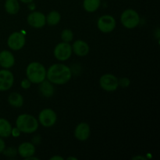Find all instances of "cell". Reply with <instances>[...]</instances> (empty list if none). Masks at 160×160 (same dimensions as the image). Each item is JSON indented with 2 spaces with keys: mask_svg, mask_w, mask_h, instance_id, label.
<instances>
[{
  "mask_svg": "<svg viewBox=\"0 0 160 160\" xmlns=\"http://www.w3.org/2000/svg\"><path fill=\"white\" fill-rule=\"evenodd\" d=\"M100 86L106 92H114L119 87L118 79L116 76L111 73H106L102 75L99 80Z\"/></svg>",
  "mask_w": 160,
  "mask_h": 160,
  "instance_id": "obj_5",
  "label": "cell"
},
{
  "mask_svg": "<svg viewBox=\"0 0 160 160\" xmlns=\"http://www.w3.org/2000/svg\"><path fill=\"white\" fill-rule=\"evenodd\" d=\"M72 46L67 42L59 43L54 48V56L58 60L66 61L71 56Z\"/></svg>",
  "mask_w": 160,
  "mask_h": 160,
  "instance_id": "obj_6",
  "label": "cell"
},
{
  "mask_svg": "<svg viewBox=\"0 0 160 160\" xmlns=\"http://www.w3.org/2000/svg\"><path fill=\"white\" fill-rule=\"evenodd\" d=\"M17 128L21 132L31 134L35 132L38 128V122L35 117L29 114H21L19 116L16 121Z\"/></svg>",
  "mask_w": 160,
  "mask_h": 160,
  "instance_id": "obj_3",
  "label": "cell"
},
{
  "mask_svg": "<svg viewBox=\"0 0 160 160\" xmlns=\"http://www.w3.org/2000/svg\"><path fill=\"white\" fill-rule=\"evenodd\" d=\"M39 90L41 93L46 98H50L54 94V87L49 81H43L40 83Z\"/></svg>",
  "mask_w": 160,
  "mask_h": 160,
  "instance_id": "obj_16",
  "label": "cell"
},
{
  "mask_svg": "<svg viewBox=\"0 0 160 160\" xmlns=\"http://www.w3.org/2000/svg\"><path fill=\"white\" fill-rule=\"evenodd\" d=\"M26 38L23 33L21 32H13L9 36L7 40V45L9 48L12 50H20L24 46Z\"/></svg>",
  "mask_w": 160,
  "mask_h": 160,
  "instance_id": "obj_9",
  "label": "cell"
},
{
  "mask_svg": "<svg viewBox=\"0 0 160 160\" xmlns=\"http://www.w3.org/2000/svg\"><path fill=\"white\" fill-rule=\"evenodd\" d=\"M116 20L110 15H103L98 18L97 26L99 31L103 33H110L115 29Z\"/></svg>",
  "mask_w": 160,
  "mask_h": 160,
  "instance_id": "obj_7",
  "label": "cell"
},
{
  "mask_svg": "<svg viewBox=\"0 0 160 160\" xmlns=\"http://www.w3.org/2000/svg\"><path fill=\"white\" fill-rule=\"evenodd\" d=\"M20 1H21L23 3H31L34 0H20Z\"/></svg>",
  "mask_w": 160,
  "mask_h": 160,
  "instance_id": "obj_30",
  "label": "cell"
},
{
  "mask_svg": "<svg viewBox=\"0 0 160 160\" xmlns=\"http://www.w3.org/2000/svg\"><path fill=\"white\" fill-rule=\"evenodd\" d=\"M133 159L134 160H137V159H143V160H146L147 159L145 157H144V156H134V158H133Z\"/></svg>",
  "mask_w": 160,
  "mask_h": 160,
  "instance_id": "obj_29",
  "label": "cell"
},
{
  "mask_svg": "<svg viewBox=\"0 0 160 160\" xmlns=\"http://www.w3.org/2000/svg\"><path fill=\"white\" fill-rule=\"evenodd\" d=\"M17 152L21 157L27 159L30 156H34L35 153V147L31 142H23L18 147Z\"/></svg>",
  "mask_w": 160,
  "mask_h": 160,
  "instance_id": "obj_14",
  "label": "cell"
},
{
  "mask_svg": "<svg viewBox=\"0 0 160 160\" xmlns=\"http://www.w3.org/2000/svg\"><path fill=\"white\" fill-rule=\"evenodd\" d=\"M14 78L12 73L8 70H0V91L4 92L12 88Z\"/></svg>",
  "mask_w": 160,
  "mask_h": 160,
  "instance_id": "obj_11",
  "label": "cell"
},
{
  "mask_svg": "<svg viewBox=\"0 0 160 160\" xmlns=\"http://www.w3.org/2000/svg\"><path fill=\"white\" fill-rule=\"evenodd\" d=\"M20 133L21 131L18 129L17 128H12V131H11V134H12L13 137H19L20 135Z\"/></svg>",
  "mask_w": 160,
  "mask_h": 160,
  "instance_id": "obj_26",
  "label": "cell"
},
{
  "mask_svg": "<svg viewBox=\"0 0 160 160\" xmlns=\"http://www.w3.org/2000/svg\"><path fill=\"white\" fill-rule=\"evenodd\" d=\"M64 159L62 157H61V156H53V157H52L50 160H63Z\"/></svg>",
  "mask_w": 160,
  "mask_h": 160,
  "instance_id": "obj_28",
  "label": "cell"
},
{
  "mask_svg": "<svg viewBox=\"0 0 160 160\" xmlns=\"http://www.w3.org/2000/svg\"><path fill=\"white\" fill-rule=\"evenodd\" d=\"M61 20L60 13L57 11H52L46 17V23L51 26H55L59 23Z\"/></svg>",
  "mask_w": 160,
  "mask_h": 160,
  "instance_id": "obj_21",
  "label": "cell"
},
{
  "mask_svg": "<svg viewBox=\"0 0 160 160\" xmlns=\"http://www.w3.org/2000/svg\"><path fill=\"white\" fill-rule=\"evenodd\" d=\"M28 79L34 84H40L46 78V70L42 63L38 62H31L26 70Z\"/></svg>",
  "mask_w": 160,
  "mask_h": 160,
  "instance_id": "obj_2",
  "label": "cell"
},
{
  "mask_svg": "<svg viewBox=\"0 0 160 160\" xmlns=\"http://www.w3.org/2000/svg\"><path fill=\"white\" fill-rule=\"evenodd\" d=\"M12 126L7 120L0 118V137L8 138L11 135Z\"/></svg>",
  "mask_w": 160,
  "mask_h": 160,
  "instance_id": "obj_17",
  "label": "cell"
},
{
  "mask_svg": "<svg viewBox=\"0 0 160 160\" xmlns=\"http://www.w3.org/2000/svg\"><path fill=\"white\" fill-rule=\"evenodd\" d=\"M29 8L31 9V10H33V9H34V5L33 4V3H31V4L29 6Z\"/></svg>",
  "mask_w": 160,
  "mask_h": 160,
  "instance_id": "obj_32",
  "label": "cell"
},
{
  "mask_svg": "<svg viewBox=\"0 0 160 160\" xmlns=\"http://www.w3.org/2000/svg\"><path fill=\"white\" fill-rule=\"evenodd\" d=\"M5 9L11 15L17 14L20 10V5L17 0H6L5 2Z\"/></svg>",
  "mask_w": 160,
  "mask_h": 160,
  "instance_id": "obj_19",
  "label": "cell"
},
{
  "mask_svg": "<svg viewBox=\"0 0 160 160\" xmlns=\"http://www.w3.org/2000/svg\"><path fill=\"white\" fill-rule=\"evenodd\" d=\"M130 83H131V81H130L129 78H121V79L118 80L119 85H120L121 87L123 88L128 87V86L130 85Z\"/></svg>",
  "mask_w": 160,
  "mask_h": 160,
  "instance_id": "obj_24",
  "label": "cell"
},
{
  "mask_svg": "<svg viewBox=\"0 0 160 160\" xmlns=\"http://www.w3.org/2000/svg\"><path fill=\"white\" fill-rule=\"evenodd\" d=\"M72 50L78 56H84L88 54L89 46L84 41L78 40L73 42Z\"/></svg>",
  "mask_w": 160,
  "mask_h": 160,
  "instance_id": "obj_15",
  "label": "cell"
},
{
  "mask_svg": "<svg viewBox=\"0 0 160 160\" xmlns=\"http://www.w3.org/2000/svg\"><path fill=\"white\" fill-rule=\"evenodd\" d=\"M28 23L34 28H42L46 23V17L41 12L34 11L28 17Z\"/></svg>",
  "mask_w": 160,
  "mask_h": 160,
  "instance_id": "obj_10",
  "label": "cell"
},
{
  "mask_svg": "<svg viewBox=\"0 0 160 160\" xmlns=\"http://www.w3.org/2000/svg\"><path fill=\"white\" fill-rule=\"evenodd\" d=\"M31 82L28 79H23L21 81V87L24 89H28L31 87Z\"/></svg>",
  "mask_w": 160,
  "mask_h": 160,
  "instance_id": "obj_25",
  "label": "cell"
},
{
  "mask_svg": "<svg viewBox=\"0 0 160 160\" xmlns=\"http://www.w3.org/2000/svg\"><path fill=\"white\" fill-rule=\"evenodd\" d=\"M120 21L123 27L128 29H134L140 23V17L135 10L128 9L122 12Z\"/></svg>",
  "mask_w": 160,
  "mask_h": 160,
  "instance_id": "obj_4",
  "label": "cell"
},
{
  "mask_svg": "<svg viewBox=\"0 0 160 160\" xmlns=\"http://www.w3.org/2000/svg\"><path fill=\"white\" fill-rule=\"evenodd\" d=\"M17 149H16L14 147H9L8 148H5L4 151L2 152L3 154L6 156H8V157H14V156H17Z\"/></svg>",
  "mask_w": 160,
  "mask_h": 160,
  "instance_id": "obj_23",
  "label": "cell"
},
{
  "mask_svg": "<svg viewBox=\"0 0 160 160\" xmlns=\"http://www.w3.org/2000/svg\"><path fill=\"white\" fill-rule=\"evenodd\" d=\"M73 38V33L71 30L70 29H65L62 31V34H61V39L64 42H71Z\"/></svg>",
  "mask_w": 160,
  "mask_h": 160,
  "instance_id": "obj_22",
  "label": "cell"
},
{
  "mask_svg": "<svg viewBox=\"0 0 160 160\" xmlns=\"http://www.w3.org/2000/svg\"><path fill=\"white\" fill-rule=\"evenodd\" d=\"M8 102L11 106L14 107H21L23 104V98L20 94L17 92H12L9 95Z\"/></svg>",
  "mask_w": 160,
  "mask_h": 160,
  "instance_id": "obj_18",
  "label": "cell"
},
{
  "mask_svg": "<svg viewBox=\"0 0 160 160\" xmlns=\"http://www.w3.org/2000/svg\"><path fill=\"white\" fill-rule=\"evenodd\" d=\"M31 159H34V160H38L39 159H38V158H36V157H33V156H30V157L27 158V159H26V160H31Z\"/></svg>",
  "mask_w": 160,
  "mask_h": 160,
  "instance_id": "obj_31",
  "label": "cell"
},
{
  "mask_svg": "<svg viewBox=\"0 0 160 160\" xmlns=\"http://www.w3.org/2000/svg\"><path fill=\"white\" fill-rule=\"evenodd\" d=\"M5 148H6V145H5L4 141L2 139V138H0V153H2Z\"/></svg>",
  "mask_w": 160,
  "mask_h": 160,
  "instance_id": "obj_27",
  "label": "cell"
},
{
  "mask_svg": "<svg viewBox=\"0 0 160 160\" xmlns=\"http://www.w3.org/2000/svg\"><path fill=\"white\" fill-rule=\"evenodd\" d=\"M72 77L71 70L64 64L56 63L52 65L46 71L48 81L55 84H64L68 82Z\"/></svg>",
  "mask_w": 160,
  "mask_h": 160,
  "instance_id": "obj_1",
  "label": "cell"
},
{
  "mask_svg": "<svg viewBox=\"0 0 160 160\" xmlns=\"http://www.w3.org/2000/svg\"><path fill=\"white\" fill-rule=\"evenodd\" d=\"M101 0H84V9L88 12H94L99 8Z\"/></svg>",
  "mask_w": 160,
  "mask_h": 160,
  "instance_id": "obj_20",
  "label": "cell"
},
{
  "mask_svg": "<svg viewBox=\"0 0 160 160\" xmlns=\"http://www.w3.org/2000/svg\"><path fill=\"white\" fill-rule=\"evenodd\" d=\"M91 134V129L90 126L87 123H79L78 126L76 127L74 131V136L78 140L81 141V142H84L87 140L89 138Z\"/></svg>",
  "mask_w": 160,
  "mask_h": 160,
  "instance_id": "obj_12",
  "label": "cell"
},
{
  "mask_svg": "<svg viewBox=\"0 0 160 160\" xmlns=\"http://www.w3.org/2000/svg\"><path fill=\"white\" fill-rule=\"evenodd\" d=\"M15 58L12 52L7 50H3L0 52V66L4 69H9L13 67Z\"/></svg>",
  "mask_w": 160,
  "mask_h": 160,
  "instance_id": "obj_13",
  "label": "cell"
},
{
  "mask_svg": "<svg viewBox=\"0 0 160 160\" xmlns=\"http://www.w3.org/2000/svg\"><path fill=\"white\" fill-rule=\"evenodd\" d=\"M39 123L45 128H50L56 123L57 117L52 109H44L38 116Z\"/></svg>",
  "mask_w": 160,
  "mask_h": 160,
  "instance_id": "obj_8",
  "label": "cell"
},
{
  "mask_svg": "<svg viewBox=\"0 0 160 160\" xmlns=\"http://www.w3.org/2000/svg\"><path fill=\"white\" fill-rule=\"evenodd\" d=\"M68 160H70V159H73V160H78V159H77V158H75V157H69L68 159H67Z\"/></svg>",
  "mask_w": 160,
  "mask_h": 160,
  "instance_id": "obj_33",
  "label": "cell"
}]
</instances>
